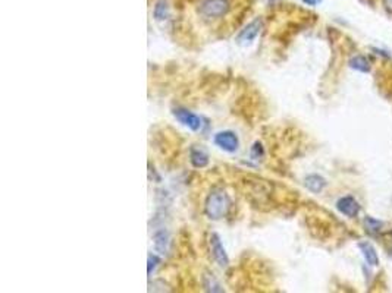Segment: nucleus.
I'll return each instance as SVG.
<instances>
[{
    "mask_svg": "<svg viewBox=\"0 0 392 293\" xmlns=\"http://www.w3.org/2000/svg\"><path fill=\"white\" fill-rule=\"evenodd\" d=\"M231 207V200L223 189H213L209 193L204 202V212L209 219L219 220L227 216L228 210Z\"/></svg>",
    "mask_w": 392,
    "mask_h": 293,
    "instance_id": "f257e3e1",
    "label": "nucleus"
},
{
    "mask_svg": "<svg viewBox=\"0 0 392 293\" xmlns=\"http://www.w3.org/2000/svg\"><path fill=\"white\" fill-rule=\"evenodd\" d=\"M229 9V0H203L198 6V13L206 19H217L223 18Z\"/></svg>",
    "mask_w": 392,
    "mask_h": 293,
    "instance_id": "f03ea898",
    "label": "nucleus"
},
{
    "mask_svg": "<svg viewBox=\"0 0 392 293\" xmlns=\"http://www.w3.org/2000/svg\"><path fill=\"white\" fill-rule=\"evenodd\" d=\"M260 30H262V21L254 19L239 31V34H238L237 38H235V43H237L239 47H248L250 44H253V41L257 38V35L260 34Z\"/></svg>",
    "mask_w": 392,
    "mask_h": 293,
    "instance_id": "7ed1b4c3",
    "label": "nucleus"
},
{
    "mask_svg": "<svg viewBox=\"0 0 392 293\" xmlns=\"http://www.w3.org/2000/svg\"><path fill=\"white\" fill-rule=\"evenodd\" d=\"M174 116H175V119L181 125H184L185 128L188 129H191V131H200L201 129V126H203V123H201V119L194 114L193 111L186 110V109H181V107H178V109H174Z\"/></svg>",
    "mask_w": 392,
    "mask_h": 293,
    "instance_id": "20e7f679",
    "label": "nucleus"
},
{
    "mask_svg": "<svg viewBox=\"0 0 392 293\" xmlns=\"http://www.w3.org/2000/svg\"><path fill=\"white\" fill-rule=\"evenodd\" d=\"M213 142L220 150L227 152H235L238 150V147H239L238 136L232 131L217 132L215 138H213Z\"/></svg>",
    "mask_w": 392,
    "mask_h": 293,
    "instance_id": "39448f33",
    "label": "nucleus"
},
{
    "mask_svg": "<svg viewBox=\"0 0 392 293\" xmlns=\"http://www.w3.org/2000/svg\"><path fill=\"white\" fill-rule=\"evenodd\" d=\"M210 251H212V257L216 261L217 265L222 267V268H227L228 264H229V258H228L225 248L222 246L220 238L217 236L216 233L210 235Z\"/></svg>",
    "mask_w": 392,
    "mask_h": 293,
    "instance_id": "423d86ee",
    "label": "nucleus"
},
{
    "mask_svg": "<svg viewBox=\"0 0 392 293\" xmlns=\"http://www.w3.org/2000/svg\"><path fill=\"white\" fill-rule=\"evenodd\" d=\"M337 208L347 217H356L360 211V205L352 197H344L337 202Z\"/></svg>",
    "mask_w": 392,
    "mask_h": 293,
    "instance_id": "0eeeda50",
    "label": "nucleus"
},
{
    "mask_svg": "<svg viewBox=\"0 0 392 293\" xmlns=\"http://www.w3.org/2000/svg\"><path fill=\"white\" fill-rule=\"evenodd\" d=\"M190 162L196 169H203L209 164V154L200 147H193L190 150Z\"/></svg>",
    "mask_w": 392,
    "mask_h": 293,
    "instance_id": "6e6552de",
    "label": "nucleus"
},
{
    "mask_svg": "<svg viewBox=\"0 0 392 293\" xmlns=\"http://www.w3.org/2000/svg\"><path fill=\"white\" fill-rule=\"evenodd\" d=\"M153 241H155L156 251L162 255H165L169 251V235L166 230H159L153 235Z\"/></svg>",
    "mask_w": 392,
    "mask_h": 293,
    "instance_id": "1a4fd4ad",
    "label": "nucleus"
},
{
    "mask_svg": "<svg viewBox=\"0 0 392 293\" xmlns=\"http://www.w3.org/2000/svg\"><path fill=\"white\" fill-rule=\"evenodd\" d=\"M304 183H306V188L313 193H319L326 186V181L319 174H310L306 178Z\"/></svg>",
    "mask_w": 392,
    "mask_h": 293,
    "instance_id": "9d476101",
    "label": "nucleus"
},
{
    "mask_svg": "<svg viewBox=\"0 0 392 293\" xmlns=\"http://www.w3.org/2000/svg\"><path fill=\"white\" fill-rule=\"evenodd\" d=\"M360 249L363 255H364V258H366V261L367 264H370L373 267H376L378 264H379V258H378V253L375 251V248L371 246L370 243L364 242L360 243Z\"/></svg>",
    "mask_w": 392,
    "mask_h": 293,
    "instance_id": "9b49d317",
    "label": "nucleus"
},
{
    "mask_svg": "<svg viewBox=\"0 0 392 293\" xmlns=\"http://www.w3.org/2000/svg\"><path fill=\"white\" fill-rule=\"evenodd\" d=\"M156 21H165L169 16V6H167V0H157L153 9Z\"/></svg>",
    "mask_w": 392,
    "mask_h": 293,
    "instance_id": "f8f14e48",
    "label": "nucleus"
},
{
    "mask_svg": "<svg viewBox=\"0 0 392 293\" xmlns=\"http://www.w3.org/2000/svg\"><path fill=\"white\" fill-rule=\"evenodd\" d=\"M350 66L352 69L360 72H369V69H370L369 61H367L366 57H363V56H356V57H352L350 61Z\"/></svg>",
    "mask_w": 392,
    "mask_h": 293,
    "instance_id": "ddd939ff",
    "label": "nucleus"
},
{
    "mask_svg": "<svg viewBox=\"0 0 392 293\" xmlns=\"http://www.w3.org/2000/svg\"><path fill=\"white\" fill-rule=\"evenodd\" d=\"M203 284H204V289H206L207 292H223V289L220 287V284L217 283L216 280H215V277L210 276V274H206V276H204Z\"/></svg>",
    "mask_w": 392,
    "mask_h": 293,
    "instance_id": "4468645a",
    "label": "nucleus"
},
{
    "mask_svg": "<svg viewBox=\"0 0 392 293\" xmlns=\"http://www.w3.org/2000/svg\"><path fill=\"white\" fill-rule=\"evenodd\" d=\"M364 224H366V229H367V230H369L370 233L379 232V227L382 226L381 222H378V220H373L371 217H367V219L364 220Z\"/></svg>",
    "mask_w": 392,
    "mask_h": 293,
    "instance_id": "2eb2a0df",
    "label": "nucleus"
},
{
    "mask_svg": "<svg viewBox=\"0 0 392 293\" xmlns=\"http://www.w3.org/2000/svg\"><path fill=\"white\" fill-rule=\"evenodd\" d=\"M160 263V258L159 257H156V255H148V267H147V273L148 276H152V273L155 271V268L157 267V264Z\"/></svg>",
    "mask_w": 392,
    "mask_h": 293,
    "instance_id": "dca6fc26",
    "label": "nucleus"
},
{
    "mask_svg": "<svg viewBox=\"0 0 392 293\" xmlns=\"http://www.w3.org/2000/svg\"><path fill=\"white\" fill-rule=\"evenodd\" d=\"M263 154H265V151H263L262 144H260V142H256V144L251 147V159H253V160H257L258 157H263Z\"/></svg>",
    "mask_w": 392,
    "mask_h": 293,
    "instance_id": "f3484780",
    "label": "nucleus"
},
{
    "mask_svg": "<svg viewBox=\"0 0 392 293\" xmlns=\"http://www.w3.org/2000/svg\"><path fill=\"white\" fill-rule=\"evenodd\" d=\"M303 2L309 6H316L318 3H320V0H303Z\"/></svg>",
    "mask_w": 392,
    "mask_h": 293,
    "instance_id": "a211bd4d",
    "label": "nucleus"
},
{
    "mask_svg": "<svg viewBox=\"0 0 392 293\" xmlns=\"http://www.w3.org/2000/svg\"><path fill=\"white\" fill-rule=\"evenodd\" d=\"M383 5L389 12H392V0H383Z\"/></svg>",
    "mask_w": 392,
    "mask_h": 293,
    "instance_id": "6ab92c4d",
    "label": "nucleus"
}]
</instances>
